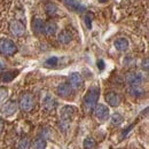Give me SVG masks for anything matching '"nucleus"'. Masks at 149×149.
<instances>
[{"label":"nucleus","instance_id":"aec40b11","mask_svg":"<svg viewBox=\"0 0 149 149\" xmlns=\"http://www.w3.org/2000/svg\"><path fill=\"white\" fill-rule=\"evenodd\" d=\"M129 94H130L131 96H134V97H141V96H143L145 91L140 86H130Z\"/></svg>","mask_w":149,"mask_h":149},{"label":"nucleus","instance_id":"dca6fc26","mask_svg":"<svg viewBox=\"0 0 149 149\" xmlns=\"http://www.w3.org/2000/svg\"><path fill=\"white\" fill-rule=\"evenodd\" d=\"M19 74V70H9V71H5L0 74V80L3 83H9L12 81L17 74Z\"/></svg>","mask_w":149,"mask_h":149},{"label":"nucleus","instance_id":"393cba45","mask_svg":"<svg viewBox=\"0 0 149 149\" xmlns=\"http://www.w3.org/2000/svg\"><path fill=\"white\" fill-rule=\"evenodd\" d=\"M19 149H29L30 148V141H29V139H28V138H23V139H21V141H19Z\"/></svg>","mask_w":149,"mask_h":149},{"label":"nucleus","instance_id":"20e7f679","mask_svg":"<svg viewBox=\"0 0 149 149\" xmlns=\"http://www.w3.org/2000/svg\"><path fill=\"white\" fill-rule=\"evenodd\" d=\"M19 107L23 111H31L35 107V97L30 93H23L19 97Z\"/></svg>","mask_w":149,"mask_h":149},{"label":"nucleus","instance_id":"a878e982","mask_svg":"<svg viewBox=\"0 0 149 149\" xmlns=\"http://www.w3.org/2000/svg\"><path fill=\"white\" fill-rule=\"evenodd\" d=\"M8 96V91L5 87H0V103L3 102Z\"/></svg>","mask_w":149,"mask_h":149},{"label":"nucleus","instance_id":"4be33fe9","mask_svg":"<svg viewBox=\"0 0 149 149\" xmlns=\"http://www.w3.org/2000/svg\"><path fill=\"white\" fill-rule=\"evenodd\" d=\"M123 122H124V117H123L120 113L116 112V113H113V115L111 116V124L112 125L118 126V125H120Z\"/></svg>","mask_w":149,"mask_h":149},{"label":"nucleus","instance_id":"c756f323","mask_svg":"<svg viewBox=\"0 0 149 149\" xmlns=\"http://www.w3.org/2000/svg\"><path fill=\"white\" fill-rule=\"evenodd\" d=\"M2 130H3V122H2V119L0 118V133H1Z\"/></svg>","mask_w":149,"mask_h":149},{"label":"nucleus","instance_id":"f8f14e48","mask_svg":"<svg viewBox=\"0 0 149 149\" xmlns=\"http://www.w3.org/2000/svg\"><path fill=\"white\" fill-rule=\"evenodd\" d=\"M64 2L69 7L70 10H74V12H77V13H84V12H86V7L84 5H81L77 0H64Z\"/></svg>","mask_w":149,"mask_h":149},{"label":"nucleus","instance_id":"c85d7f7f","mask_svg":"<svg viewBox=\"0 0 149 149\" xmlns=\"http://www.w3.org/2000/svg\"><path fill=\"white\" fill-rule=\"evenodd\" d=\"M5 68H6V64H5V62H3L2 60H0V71H1V70H3Z\"/></svg>","mask_w":149,"mask_h":149},{"label":"nucleus","instance_id":"2eb2a0df","mask_svg":"<svg viewBox=\"0 0 149 149\" xmlns=\"http://www.w3.org/2000/svg\"><path fill=\"white\" fill-rule=\"evenodd\" d=\"M71 40H72V35H71V32L68 31V30H62V31L57 35V41H58L60 44H62V45H67V44H69Z\"/></svg>","mask_w":149,"mask_h":149},{"label":"nucleus","instance_id":"5701e85b","mask_svg":"<svg viewBox=\"0 0 149 149\" xmlns=\"http://www.w3.org/2000/svg\"><path fill=\"white\" fill-rule=\"evenodd\" d=\"M83 145H84V148L85 149H95L96 147V142H95V140H94L93 138H86L85 140H84V142H83Z\"/></svg>","mask_w":149,"mask_h":149},{"label":"nucleus","instance_id":"7ed1b4c3","mask_svg":"<svg viewBox=\"0 0 149 149\" xmlns=\"http://www.w3.org/2000/svg\"><path fill=\"white\" fill-rule=\"evenodd\" d=\"M17 52V47L14 44V41H12L10 39L7 38H2L0 39V53L6 56L14 55Z\"/></svg>","mask_w":149,"mask_h":149},{"label":"nucleus","instance_id":"7c9ffc66","mask_svg":"<svg viewBox=\"0 0 149 149\" xmlns=\"http://www.w3.org/2000/svg\"><path fill=\"white\" fill-rule=\"evenodd\" d=\"M99 2H107V0H99Z\"/></svg>","mask_w":149,"mask_h":149},{"label":"nucleus","instance_id":"423d86ee","mask_svg":"<svg viewBox=\"0 0 149 149\" xmlns=\"http://www.w3.org/2000/svg\"><path fill=\"white\" fill-rule=\"evenodd\" d=\"M94 115H95V117L99 119V120H101V122H104V120H107L109 117H110V110H109V108L107 107V106H104V104H96L95 107H94Z\"/></svg>","mask_w":149,"mask_h":149},{"label":"nucleus","instance_id":"39448f33","mask_svg":"<svg viewBox=\"0 0 149 149\" xmlns=\"http://www.w3.org/2000/svg\"><path fill=\"white\" fill-rule=\"evenodd\" d=\"M125 80L130 86H140L143 81V74L138 71H130L125 76Z\"/></svg>","mask_w":149,"mask_h":149},{"label":"nucleus","instance_id":"0eeeda50","mask_svg":"<svg viewBox=\"0 0 149 149\" xmlns=\"http://www.w3.org/2000/svg\"><path fill=\"white\" fill-rule=\"evenodd\" d=\"M17 108H19L17 103L15 101H13V100H9V101L5 102L1 106L0 111L3 116H13L15 112L17 111Z\"/></svg>","mask_w":149,"mask_h":149},{"label":"nucleus","instance_id":"b1692460","mask_svg":"<svg viewBox=\"0 0 149 149\" xmlns=\"http://www.w3.org/2000/svg\"><path fill=\"white\" fill-rule=\"evenodd\" d=\"M57 63H58V58L56 57V56H52V57H49V58H47L46 60V62H45V65L46 67H56L57 65Z\"/></svg>","mask_w":149,"mask_h":149},{"label":"nucleus","instance_id":"ddd939ff","mask_svg":"<svg viewBox=\"0 0 149 149\" xmlns=\"http://www.w3.org/2000/svg\"><path fill=\"white\" fill-rule=\"evenodd\" d=\"M56 104H57L56 100L52 95H49V94H47V95L44 97V100H42V107H44L47 111L54 110L56 108Z\"/></svg>","mask_w":149,"mask_h":149},{"label":"nucleus","instance_id":"9b49d317","mask_svg":"<svg viewBox=\"0 0 149 149\" xmlns=\"http://www.w3.org/2000/svg\"><path fill=\"white\" fill-rule=\"evenodd\" d=\"M104 99H106V102H107L109 106H111V107H117V106H119V104H120V101H122L119 94L116 93V92H108V93H106Z\"/></svg>","mask_w":149,"mask_h":149},{"label":"nucleus","instance_id":"412c9836","mask_svg":"<svg viewBox=\"0 0 149 149\" xmlns=\"http://www.w3.org/2000/svg\"><path fill=\"white\" fill-rule=\"evenodd\" d=\"M47 142L44 138H37L33 141V149H46Z\"/></svg>","mask_w":149,"mask_h":149},{"label":"nucleus","instance_id":"cd10ccee","mask_svg":"<svg viewBox=\"0 0 149 149\" xmlns=\"http://www.w3.org/2000/svg\"><path fill=\"white\" fill-rule=\"evenodd\" d=\"M97 67H99L100 70H103L104 69V61L103 60H99L97 61Z\"/></svg>","mask_w":149,"mask_h":149},{"label":"nucleus","instance_id":"a211bd4d","mask_svg":"<svg viewBox=\"0 0 149 149\" xmlns=\"http://www.w3.org/2000/svg\"><path fill=\"white\" fill-rule=\"evenodd\" d=\"M45 12L48 16H54L56 13L58 12V7L56 6L54 2H47L45 5Z\"/></svg>","mask_w":149,"mask_h":149},{"label":"nucleus","instance_id":"bb28decb","mask_svg":"<svg viewBox=\"0 0 149 149\" xmlns=\"http://www.w3.org/2000/svg\"><path fill=\"white\" fill-rule=\"evenodd\" d=\"M85 22H86V26H87L88 29H91V28H92V25H91V15H90V16L87 15V16L85 17Z\"/></svg>","mask_w":149,"mask_h":149},{"label":"nucleus","instance_id":"6e6552de","mask_svg":"<svg viewBox=\"0 0 149 149\" xmlns=\"http://www.w3.org/2000/svg\"><path fill=\"white\" fill-rule=\"evenodd\" d=\"M72 93H74V88H72L69 84H67V83L60 84V85L56 87V94H57L58 96H61V97H64V99L70 97V96L72 95Z\"/></svg>","mask_w":149,"mask_h":149},{"label":"nucleus","instance_id":"f3484780","mask_svg":"<svg viewBox=\"0 0 149 149\" xmlns=\"http://www.w3.org/2000/svg\"><path fill=\"white\" fill-rule=\"evenodd\" d=\"M44 28H45V23L44 21L39 17H36L32 21V29L36 33H42L44 32Z\"/></svg>","mask_w":149,"mask_h":149},{"label":"nucleus","instance_id":"f03ea898","mask_svg":"<svg viewBox=\"0 0 149 149\" xmlns=\"http://www.w3.org/2000/svg\"><path fill=\"white\" fill-rule=\"evenodd\" d=\"M76 113V108L72 106H64L60 112V129L65 131L68 129L74 115Z\"/></svg>","mask_w":149,"mask_h":149},{"label":"nucleus","instance_id":"1a4fd4ad","mask_svg":"<svg viewBox=\"0 0 149 149\" xmlns=\"http://www.w3.org/2000/svg\"><path fill=\"white\" fill-rule=\"evenodd\" d=\"M9 30L15 37H22L25 33V26L19 21H12L9 24Z\"/></svg>","mask_w":149,"mask_h":149},{"label":"nucleus","instance_id":"4468645a","mask_svg":"<svg viewBox=\"0 0 149 149\" xmlns=\"http://www.w3.org/2000/svg\"><path fill=\"white\" fill-rule=\"evenodd\" d=\"M113 46H115V48H116L117 51H119V52H125V51H127L130 44H129V40H127L126 38H118V39L115 40Z\"/></svg>","mask_w":149,"mask_h":149},{"label":"nucleus","instance_id":"6ab92c4d","mask_svg":"<svg viewBox=\"0 0 149 149\" xmlns=\"http://www.w3.org/2000/svg\"><path fill=\"white\" fill-rule=\"evenodd\" d=\"M56 31H57V25H56L55 22H48V23L45 24L44 32H45L47 36H52V35H54Z\"/></svg>","mask_w":149,"mask_h":149},{"label":"nucleus","instance_id":"9d476101","mask_svg":"<svg viewBox=\"0 0 149 149\" xmlns=\"http://www.w3.org/2000/svg\"><path fill=\"white\" fill-rule=\"evenodd\" d=\"M69 85L72 88H80L84 85V79L81 74L78 72H72L69 76Z\"/></svg>","mask_w":149,"mask_h":149},{"label":"nucleus","instance_id":"f257e3e1","mask_svg":"<svg viewBox=\"0 0 149 149\" xmlns=\"http://www.w3.org/2000/svg\"><path fill=\"white\" fill-rule=\"evenodd\" d=\"M99 96H100V87L99 86H92L88 88V91L86 92L85 96H84V100H83L84 108L86 111H93L94 107L97 103Z\"/></svg>","mask_w":149,"mask_h":149}]
</instances>
